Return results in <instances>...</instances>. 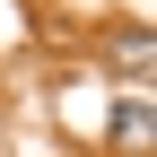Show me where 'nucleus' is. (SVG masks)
<instances>
[{"instance_id": "obj_1", "label": "nucleus", "mask_w": 157, "mask_h": 157, "mask_svg": "<svg viewBox=\"0 0 157 157\" xmlns=\"http://www.w3.org/2000/svg\"><path fill=\"white\" fill-rule=\"evenodd\" d=\"M113 148H148V105H140V96L113 105Z\"/></svg>"}]
</instances>
